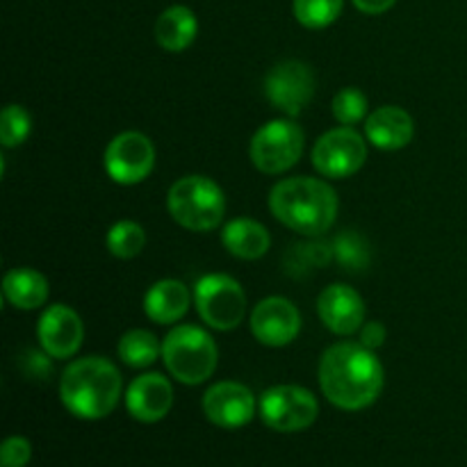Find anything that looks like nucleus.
<instances>
[{"instance_id": "1", "label": "nucleus", "mask_w": 467, "mask_h": 467, "mask_svg": "<svg viewBox=\"0 0 467 467\" xmlns=\"http://www.w3.org/2000/svg\"><path fill=\"white\" fill-rule=\"evenodd\" d=\"M319 386L337 409H368L383 390V365L360 342H337L319 360Z\"/></svg>"}, {"instance_id": "2", "label": "nucleus", "mask_w": 467, "mask_h": 467, "mask_svg": "<svg viewBox=\"0 0 467 467\" xmlns=\"http://www.w3.org/2000/svg\"><path fill=\"white\" fill-rule=\"evenodd\" d=\"M269 210L283 226L301 235H322L337 217V196L319 178H285L269 192Z\"/></svg>"}, {"instance_id": "3", "label": "nucleus", "mask_w": 467, "mask_h": 467, "mask_svg": "<svg viewBox=\"0 0 467 467\" xmlns=\"http://www.w3.org/2000/svg\"><path fill=\"white\" fill-rule=\"evenodd\" d=\"M121 388V374L108 358L87 356L64 369L59 397L76 418L100 420L119 404Z\"/></svg>"}, {"instance_id": "4", "label": "nucleus", "mask_w": 467, "mask_h": 467, "mask_svg": "<svg viewBox=\"0 0 467 467\" xmlns=\"http://www.w3.org/2000/svg\"><path fill=\"white\" fill-rule=\"evenodd\" d=\"M162 358L169 374L185 386L208 381L217 369L219 351L210 333L203 328L182 324L169 331L162 342Z\"/></svg>"}, {"instance_id": "5", "label": "nucleus", "mask_w": 467, "mask_h": 467, "mask_svg": "<svg viewBox=\"0 0 467 467\" xmlns=\"http://www.w3.org/2000/svg\"><path fill=\"white\" fill-rule=\"evenodd\" d=\"M167 205L171 217L194 233L214 231L226 213L222 187L205 176H185L173 182Z\"/></svg>"}, {"instance_id": "6", "label": "nucleus", "mask_w": 467, "mask_h": 467, "mask_svg": "<svg viewBox=\"0 0 467 467\" xmlns=\"http://www.w3.org/2000/svg\"><path fill=\"white\" fill-rule=\"evenodd\" d=\"M194 306L208 327L233 331L244 319L246 296L235 278L226 274H208L196 283Z\"/></svg>"}, {"instance_id": "7", "label": "nucleus", "mask_w": 467, "mask_h": 467, "mask_svg": "<svg viewBox=\"0 0 467 467\" xmlns=\"http://www.w3.org/2000/svg\"><path fill=\"white\" fill-rule=\"evenodd\" d=\"M304 153V130L295 121L276 119L260 128L249 146L251 162L263 173H283Z\"/></svg>"}, {"instance_id": "8", "label": "nucleus", "mask_w": 467, "mask_h": 467, "mask_svg": "<svg viewBox=\"0 0 467 467\" xmlns=\"http://www.w3.org/2000/svg\"><path fill=\"white\" fill-rule=\"evenodd\" d=\"M317 400H315L313 392L301 386L269 388L260 397V418L274 431H304L317 420Z\"/></svg>"}, {"instance_id": "9", "label": "nucleus", "mask_w": 467, "mask_h": 467, "mask_svg": "<svg viewBox=\"0 0 467 467\" xmlns=\"http://www.w3.org/2000/svg\"><path fill=\"white\" fill-rule=\"evenodd\" d=\"M368 160V144L351 126L324 132L313 149V164L327 178H349Z\"/></svg>"}, {"instance_id": "10", "label": "nucleus", "mask_w": 467, "mask_h": 467, "mask_svg": "<svg viewBox=\"0 0 467 467\" xmlns=\"http://www.w3.org/2000/svg\"><path fill=\"white\" fill-rule=\"evenodd\" d=\"M105 171L119 185H137L153 171L155 149L146 135L137 130L121 132L105 149Z\"/></svg>"}, {"instance_id": "11", "label": "nucleus", "mask_w": 467, "mask_h": 467, "mask_svg": "<svg viewBox=\"0 0 467 467\" xmlns=\"http://www.w3.org/2000/svg\"><path fill=\"white\" fill-rule=\"evenodd\" d=\"M265 94L269 103L290 117H299L315 94V76L308 64L287 59L267 73Z\"/></svg>"}, {"instance_id": "12", "label": "nucleus", "mask_w": 467, "mask_h": 467, "mask_svg": "<svg viewBox=\"0 0 467 467\" xmlns=\"http://www.w3.org/2000/svg\"><path fill=\"white\" fill-rule=\"evenodd\" d=\"M301 315L292 301L283 296L263 299L251 313V333L265 347H285L299 336Z\"/></svg>"}, {"instance_id": "13", "label": "nucleus", "mask_w": 467, "mask_h": 467, "mask_svg": "<svg viewBox=\"0 0 467 467\" xmlns=\"http://www.w3.org/2000/svg\"><path fill=\"white\" fill-rule=\"evenodd\" d=\"M203 410L213 424L222 429H240L255 415V397L235 381L214 383L203 395Z\"/></svg>"}, {"instance_id": "14", "label": "nucleus", "mask_w": 467, "mask_h": 467, "mask_svg": "<svg viewBox=\"0 0 467 467\" xmlns=\"http://www.w3.org/2000/svg\"><path fill=\"white\" fill-rule=\"evenodd\" d=\"M41 347L50 358H71L82 345L85 337V327L82 319L78 317L76 310H71L64 304H55L41 315L39 327H36Z\"/></svg>"}, {"instance_id": "15", "label": "nucleus", "mask_w": 467, "mask_h": 467, "mask_svg": "<svg viewBox=\"0 0 467 467\" xmlns=\"http://www.w3.org/2000/svg\"><path fill=\"white\" fill-rule=\"evenodd\" d=\"M317 313L328 331L336 336H351L363 327L365 304L354 287L336 283L319 295Z\"/></svg>"}, {"instance_id": "16", "label": "nucleus", "mask_w": 467, "mask_h": 467, "mask_svg": "<svg viewBox=\"0 0 467 467\" xmlns=\"http://www.w3.org/2000/svg\"><path fill=\"white\" fill-rule=\"evenodd\" d=\"M173 388L162 374H141L128 386V413L144 424L160 422L171 410Z\"/></svg>"}, {"instance_id": "17", "label": "nucleus", "mask_w": 467, "mask_h": 467, "mask_svg": "<svg viewBox=\"0 0 467 467\" xmlns=\"http://www.w3.org/2000/svg\"><path fill=\"white\" fill-rule=\"evenodd\" d=\"M365 135L377 149L400 150L410 144L415 135V123L406 109L386 105L372 112L365 121Z\"/></svg>"}, {"instance_id": "18", "label": "nucleus", "mask_w": 467, "mask_h": 467, "mask_svg": "<svg viewBox=\"0 0 467 467\" xmlns=\"http://www.w3.org/2000/svg\"><path fill=\"white\" fill-rule=\"evenodd\" d=\"M190 290L181 281L164 278L150 285L144 296V313L155 324H176L190 310Z\"/></svg>"}, {"instance_id": "19", "label": "nucleus", "mask_w": 467, "mask_h": 467, "mask_svg": "<svg viewBox=\"0 0 467 467\" xmlns=\"http://www.w3.org/2000/svg\"><path fill=\"white\" fill-rule=\"evenodd\" d=\"M196 32H199V21H196L194 12L182 5L164 9L155 23V39H158L160 48L169 50V53H181V50L190 48L192 41L196 39Z\"/></svg>"}, {"instance_id": "20", "label": "nucleus", "mask_w": 467, "mask_h": 467, "mask_svg": "<svg viewBox=\"0 0 467 467\" xmlns=\"http://www.w3.org/2000/svg\"><path fill=\"white\" fill-rule=\"evenodd\" d=\"M223 246L240 260H258L269 251L272 237L263 223L254 219H233L222 233Z\"/></svg>"}, {"instance_id": "21", "label": "nucleus", "mask_w": 467, "mask_h": 467, "mask_svg": "<svg viewBox=\"0 0 467 467\" xmlns=\"http://www.w3.org/2000/svg\"><path fill=\"white\" fill-rule=\"evenodd\" d=\"M5 299L18 310L41 308L48 299V281L44 274L30 267H16L5 276L3 283Z\"/></svg>"}, {"instance_id": "22", "label": "nucleus", "mask_w": 467, "mask_h": 467, "mask_svg": "<svg viewBox=\"0 0 467 467\" xmlns=\"http://www.w3.org/2000/svg\"><path fill=\"white\" fill-rule=\"evenodd\" d=\"M160 356H162V345L153 333L144 331V328H132V331L123 333V337L119 340V358L128 368H149Z\"/></svg>"}, {"instance_id": "23", "label": "nucleus", "mask_w": 467, "mask_h": 467, "mask_svg": "<svg viewBox=\"0 0 467 467\" xmlns=\"http://www.w3.org/2000/svg\"><path fill=\"white\" fill-rule=\"evenodd\" d=\"M105 244H108V251L112 255L121 260H130L135 255L141 254L146 244V233L144 228L137 222H117L108 231V237H105Z\"/></svg>"}, {"instance_id": "24", "label": "nucleus", "mask_w": 467, "mask_h": 467, "mask_svg": "<svg viewBox=\"0 0 467 467\" xmlns=\"http://www.w3.org/2000/svg\"><path fill=\"white\" fill-rule=\"evenodd\" d=\"M345 0H295V16L308 30L328 27L342 12Z\"/></svg>"}, {"instance_id": "25", "label": "nucleus", "mask_w": 467, "mask_h": 467, "mask_svg": "<svg viewBox=\"0 0 467 467\" xmlns=\"http://www.w3.org/2000/svg\"><path fill=\"white\" fill-rule=\"evenodd\" d=\"M30 135V114L21 105H7L0 114V141L5 149L23 144Z\"/></svg>"}, {"instance_id": "26", "label": "nucleus", "mask_w": 467, "mask_h": 467, "mask_svg": "<svg viewBox=\"0 0 467 467\" xmlns=\"http://www.w3.org/2000/svg\"><path fill=\"white\" fill-rule=\"evenodd\" d=\"M333 114L345 126L360 123L365 119V114H368V96L360 89H356V87L340 89L336 94V99H333Z\"/></svg>"}, {"instance_id": "27", "label": "nucleus", "mask_w": 467, "mask_h": 467, "mask_svg": "<svg viewBox=\"0 0 467 467\" xmlns=\"http://www.w3.org/2000/svg\"><path fill=\"white\" fill-rule=\"evenodd\" d=\"M336 254L340 265H345V267L360 269L363 265H368V251H365L363 240L354 233H345L342 237H337Z\"/></svg>"}, {"instance_id": "28", "label": "nucleus", "mask_w": 467, "mask_h": 467, "mask_svg": "<svg viewBox=\"0 0 467 467\" xmlns=\"http://www.w3.org/2000/svg\"><path fill=\"white\" fill-rule=\"evenodd\" d=\"M32 447L26 438L12 436L3 442V450H0V463L3 467H26L30 463Z\"/></svg>"}, {"instance_id": "29", "label": "nucleus", "mask_w": 467, "mask_h": 467, "mask_svg": "<svg viewBox=\"0 0 467 467\" xmlns=\"http://www.w3.org/2000/svg\"><path fill=\"white\" fill-rule=\"evenodd\" d=\"M386 327L381 322H369L360 328V345H365L368 349H379L386 342Z\"/></svg>"}, {"instance_id": "30", "label": "nucleus", "mask_w": 467, "mask_h": 467, "mask_svg": "<svg viewBox=\"0 0 467 467\" xmlns=\"http://www.w3.org/2000/svg\"><path fill=\"white\" fill-rule=\"evenodd\" d=\"M397 0H354L356 9L365 14H383L395 5Z\"/></svg>"}]
</instances>
